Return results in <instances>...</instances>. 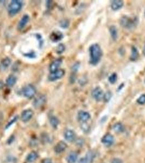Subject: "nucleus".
<instances>
[{"label": "nucleus", "instance_id": "nucleus-4", "mask_svg": "<svg viewBox=\"0 0 145 163\" xmlns=\"http://www.w3.org/2000/svg\"><path fill=\"white\" fill-rule=\"evenodd\" d=\"M36 93V89L35 87L29 84L22 90V94L24 95V96L27 98V99H32L33 97Z\"/></svg>", "mask_w": 145, "mask_h": 163}, {"label": "nucleus", "instance_id": "nucleus-30", "mask_svg": "<svg viewBox=\"0 0 145 163\" xmlns=\"http://www.w3.org/2000/svg\"><path fill=\"white\" fill-rule=\"evenodd\" d=\"M137 103L139 104H145V94H142L137 99Z\"/></svg>", "mask_w": 145, "mask_h": 163}, {"label": "nucleus", "instance_id": "nucleus-3", "mask_svg": "<svg viewBox=\"0 0 145 163\" xmlns=\"http://www.w3.org/2000/svg\"><path fill=\"white\" fill-rule=\"evenodd\" d=\"M22 7V2L19 0H13L8 5V13L10 16H14L18 13Z\"/></svg>", "mask_w": 145, "mask_h": 163}, {"label": "nucleus", "instance_id": "nucleus-23", "mask_svg": "<svg viewBox=\"0 0 145 163\" xmlns=\"http://www.w3.org/2000/svg\"><path fill=\"white\" fill-rule=\"evenodd\" d=\"M50 124L54 129H56L60 124V121L57 117L51 116L50 118Z\"/></svg>", "mask_w": 145, "mask_h": 163}, {"label": "nucleus", "instance_id": "nucleus-8", "mask_svg": "<svg viewBox=\"0 0 145 163\" xmlns=\"http://www.w3.org/2000/svg\"><path fill=\"white\" fill-rule=\"evenodd\" d=\"M33 114H34V113L32 110L30 109H26L25 110H24L21 113V120L24 122H27L29 121L32 118Z\"/></svg>", "mask_w": 145, "mask_h": 163}, {"label": "nucleus", "instance_id": "nucleus-40", "mask_svg": "<svg viewBox=\"0 0 145 163\" xmlns=\"http://www.w3.org/2000/svg\"></svg>", "mask_w": 145, "mask_h": 163}, {"label": "nucleus", "instance_id": "nucleus-7", "mask_svg": "<svg viewBox=\"0 0 145 163\" xmlns=\"http://www.w3.org/2000/svg\"><path fill=\"white\" fill-rule=\"evenodd\" d=\"M46 102V97L44 95H41L35 98L33 101V105L35 108H40L45 104Z\"/></svg>", "mask_w": 145, "mask_h": 163}, {"label": "nucleus", "instance_id": "nucleus-39", "mask_svg": "<svg viewBox=\"0 0 145 163\" xmlns=\"http://www.w3.org/2000/svg\"><path fill=\"white\" fill-rule=\"evenodd\" d=\"M142 53L144 54V55L145 57V43L144 44V47H143V50H142Z\"/></svg>", "mask_w": 145, "mask_h": 163}, {"label": "nucleus", "instance_id": "nucleus-24", "mask_svg": "<svg viewBox=\"0 0 145 163\" xmlns=\"http://www.w3.org/2000/svg\"><path fill=\"white\" fill-rule=\"evenodd\" d=\"M114 130L117 133H121L124 131V126L120 123H116L113 127Z\"/></svg>", "mask_w": 145, "mask_h": 163}, {"label": "nucleus", "instance_id": "nucleus-16", "mask_svg": "<svg viewBox=\"0 0 145 163\" xmlns=\"http://www.w3.org/2000/svg\"><path fill=\"white\" fill-rule=\"evenodd\" d=\"M64 137L66 140L69 142L73 141L75 139V134L72 130H67L64 134Z\"/></svg>", "mask_w": 145, "mask_h": 163}, {"label": "nucleus", "instance_id": "nucleus-18", "mask_svg": "<svg viewBox=\"0 0 145 163\" xmlns=\"http://www.w3.org/2000/svg\"><path fill=\"white\" fill-rule=\"evenodd\" d=\"M38 157V153L35 151H32L27 155L26 157V160L29 163H33L37 159Z\"/></svg>", "mask_w": 145, "mask_h": 163}, {"label": "nucleus", "instance_id": "nucleus-26", "mask_svg": "<svg viewBox=\"0 0 145 163\" xmlns=\"http://www.w3.org/2000/svg\"><path fill=\"white\" fill-rule=\"evenodd\" d=\"M95 157V153L93 151H90L87 154L86 157V159H87L88 162L91 163Z\"/></svg>", "mask_w": 145, "mask_h": 163}, {"label": "nucleus", "instance_id": "nucleus-34", "mask_svg": "<svg viewBox=\"0 0 145 163\" xmlns=\"http://www.w3.org/2000/svg\"><path fill=\"white\" fill-rule=\"evenodd\" d=\"M111 163H123V161L120 159H119V158H115L114 159L112 162H111Z\"/></svg>", "mask_w": 145, "mask_h": 163}, {"label": "nucleus", "instance_id": "nucleus-12", "mask_svg": "<svg viewBox=\"0 0 145 163\" xmlns=\"http://www.w3.org/2000/svg\"><path fill=\"white\" fill-rule=\"evenodd\" d=\"M63 35L59 31L52 32L50 36V40L54 43L60 41L63 39Z\"/></svg>", "mask_w": 145, "mask_h": 163}, {"label": "nucleus", "instance_id": "nucleus-9", "mask_svg": "<svg viewBox=\"0 0 145 163\" xmlns=\"http://www.w3.org/2000/svg\"><path fill=\"white\" fill-rule=\"evenodd\" d=\"M67 147V143L63 141H60L55 145L54 151L55 153L60 154L63 152L66 149Z\"/></svg>", "mask_w": 145, "mask_h": 163}, {"label": "nucleus", "instance_id": "nucleus-38", "mask_svg": "<svg viewBox=\"0 0 145 163\" xmlns=\"http://www.w3.org/2000/svg\"><path fill=\"white\" fill-rule=\"evenodd\" d=\"M124 85H125V84H123V83L120 84V85L118 87V89H118L117 91H120V90H122V88L124 87Z\"/></svg>", "mask_w": 145, "mask_h": 163}, {"label": "nucleus", "instance_id": "nucleus-2", "mask_svg": "<svg viewBox=\"0 0 145 163\" xmlns=\"http://www.w3.org/2000/svg\"><path fill=\"white\" fill-rule=\"evenodd\" d=\"M120 23L122 27L130 30L136 26L138 24V19L136 18H132L125 15L120 18Z\"/></svg>", "mask_w": 145, "mask_h": 163}, {"label": "nucleus", "instance_id": "nucleus-15", "mask_svg": "<svg viewBox=\"0 0 145 163\" xmlns=\"http://www.w3.org/2000/svg\"><path fill=\"white\" fill-rule=\"evenodd\" d=\"M30 20V16L28 15H24L21 19L19 24L18 26V28L19 30H23L25 26L27 24Z\"/></svg>", "mask_w": 145, "mask_h": 163}, {"label": "nucleus", "instance_id": "nucleus-1", "mask_svg": "<svg viewBox=\"0 0 145 163\" xmlns=\"http://www.w3.org/2000/svg\"><path fill=\"white\" fill-rule=\"evenodd\" d=\"M90 63L92 65L98 64L103 55V52L99 45H92L89 48Z\"/></svg>", "mask_w": 145, "mask_h": 163}, {"label": "nucleus", "instance_id": "nucleus-13", "mask_svg": "<svg viewBox=\"0 0 145 163\" xmlns=\"http://www.w3.org/2000/svg\"><path fill=\"white\" fill-rule=\"evenodd\" d=\"M78 118L81 122H86L91 118V115L87 112L81 110L78 113Z\"/></svg>", "mask_w": 145, "mask_h": 163}, {"label": "nucleus", "instance_id": "nucleus-31", "mask_svg": "<svg viewBox=\"0 0 145 163\" xmlns=\"http://www.w3.org/2000/svg\"><path fill=\"white\" fill-rule=\"evenodd\" d=\"M69 26V22L67 20H62L60 23V26L63 28H67Z\"/></svg>", "mask_w": 145, "mask_h": 163}, {"label": "nucleus", "instance_id": "nucleus-35", "mask_svg": "<svg viewBox=\"0 0 145 163\" xmlns=\"http://www.w3.org/2000/svg\"><path fill=\"white\" fill-rule=\"evenodd\" d=\"M26 57L30 58H35V54L34 52H32V53H27L25 55Z\"/></svg>", "mask_w": 145, "mask_h": 163}, {"label": "nucleus", "instance_id": "nucleus-5", "mask_svg": "<svg viewBox=\"0 0 145 163\" xmlns=\"http://www.w3.org/2000/svg\"><path fill=\"white\" fill-rule=\"evenodd\" d=\"M65 74V71L62 69H59L57 71L51 72L49 76L48 79L51 82H54L62 78Z\"/></svg>", "mask_w": 145, "mask_h": 163}, {"label": "nucleus", "instance_id": "nucleus-33", "mask_svg": "<svg viewBox=\"0 0 145 163\" xmlns=\"http://www.w3.org/2000/svg\"><path fill=\"white\" fill-rule=\"evenodd\" d=\"M79 67H80V64L79 63H75L72 68L73 71L74 72H76L78 71V70L79 69Z\"/></svg>", "mask_w": 145, "mask_h": 163}, {"label": "nucleus", "instance_id": "nucleus-14", "mask_svg": "<svg viewBox=\"0 0 145 163\" xmlns=\"http://www.w3.org/2000/svg\"><path fill=\"white\" fill-rule=\"evenodd\" d=\"M124 5V2L121 0H115L112 1L111 3V8L114 11L120 10Z\"/></svg>", "mask_w": 145, "mask_h": 163}, {"label": "nucleus", "instance_id": "nucleus-41", "mask_svg": "<svg viewBox=\"0 0 145 163\" xmlns=\"http://www.w3.org/2000/svg\"></svg>", "mask_w": 145, "mask_h": 163}, {"label": "nucleus", "instance_id": "nucleus-11", "mask_svg": "<svg viewBox=\"0 0 145 163\" xmlns=\"http://www.w3.org/2000/svg\"><path fill=\"white\" fill-rule=\"evenodd\" d=\"M114 137L110 134H106L101 139V142L106 146H111L112 143H114Z\"/></svg>", "mask_w": 145, "mask_h": 163}, {"label": "nucleus", "instance_id": "nucleus-17", "mask_svg": "<svg viewBox=\"0 0 145 163\" xmlns=\"http://www.w3.org/2000/svg\"><path fill=\"white\" fill-rule=\"evenodd\" d=\"M11 64V60L9 58H5L0 63V69L1 70H5L7 69Z\"/></svg>", "mask_w": 145, "mask_h": 163}, {"label": "nucleus", "instance_id": "nucleus-32", "mask_svg": "<svg viewBox=\"0 0 145 163\" xmlns=\"http://www.w3.org/2000/svg\"><path fill=\"white\" fill-rule=\"evenodd\" d=\"M18 116H15L13 119H12L10 121V122H8V123L7 124V126H6V127H5V129H8L9 127H10V126H11L12 124H13L15 123V122L16 121V120H18Z\"/></svg>", "mask_w": 145, "mask_h": 163}, {"label": "nucleus", "instance_id": "nucleus-37", "mask_svg": "<svg viewBox=\"0 0 145 163\" xmlns=\"http://www.w3.org/2000/svg\"><path fill=\"white\" fill-rule=\"evenodd\" d=\"M88 162L87 160V159H86V158H81L79 160V163H87Z\"/></svg>", "mask_w": 145, "mask_h": 163}, {"label": "nucleus", "instance_id": "nucleus-22", "mask_svg": "<svg viewBox=\"0 0 145 163\" xmlns=\"http://www.w3.org/2000/svg\"><path fill=\"white\" fill-rule=\"evenodd\" d=\"M78 159V154L76 152H72L69 154L67 157V162L68 163H75Z\"/></svg>", "mask_w": 145, "mask_h": 163}, {"label": "nucleus", "instance_id": "nucleus-36", "mask_svg": "<svg viewBox=\"0 0 145 163\" xmlns=\"http://www.w3.org/2000/svg\"><path fill=\"white\" fill-rule=\"evenodd\" d=\"M42 163H52V162L50 158H45L42 161Z\"/></svg>", "mask_w": 145, "mask_h": 163}, {"label": "nucleus", "instance_id": "nucleus-28", "mask_svg": "<svg viewBox=\"0 0 145 163\" xmlns=\"http://www.w3.org/2000/svg\"><path fill=\"white\" fill-rule=\"evenodd\" d=\"M112 97V93L110 91H107L105 94L104 95V97H103V99L104 101L105 102H108L110 100V99Z\"/></svg>", "mask_w": 145, "mask_h": 163}, {"label": "nucleus", "instance_id": "nucleus-19", "mask_svg": "<svg viewBox=\"0 0 145 163\" xmlns=\"http://www.w3.org/2000/svg\"><path fill=\"white\" fill-rule=\"evenodd\" d=\"M109 32L111 38L114 41H116L118 38V32L116 27L115 26H111L109 28Z\"/></svg>", "mask_w": 145, "mask_h": 163}, {"label": "nucleus", "instance_id": "nucleus-20", "mask_svg": "<svg viewBox=\"0 0 145 163\" xmlns=\"http://www.w3.org/2000/svg\"><path fill=\"white\" fill-rule=\"evenodd\" d=\"M139 54L138 49L134 46H133L131 47V55H130V60L133 62L136 61L139 57Z\"/></svg>", "mask_w": 145, "mask_h": 163}, {"label": "nucleus", "instance_id": "nucleus-6", "mask_svg": "<svg viewBox=\"0 0 145 163\" xmlns=\"http://www.w3.org/2000/svg\"><path fill=\"white\" fill-rule=\"evenodd\" d=\"M104 95L103 90L99 87H96L92 91V96L97 101H100L103 99Z\"/></svg>", "mask_w": 145, "mask_h": 163}, {"label": "nucleus", "instance_id": "nucleus-29", "mask_svg": "<svg viewBox=\"0 0 145 163\" xmlns=\"http://www.w3.org/2000/svg\"><path fill=\"white\" fill-rule=\"evenodd\" d=\"M81 128L84 132H87L90 129V126L86 122H82L81 124Z\"/></svg>", "mask_w": 145, "mask_h": 163}, {"label": "nucleus", "instance_id": "nucleus-27", "mask_svg": "<svg viewBox=\"0 0 145 163\" xmlns=\"http://www.w3.org/2000/svg\"><path fill=\"white\" fill-rule=\"evenodd\" d=\"M65 46L63 44H60L59 45V46H57V49H56V53L57 54H62L65 50Z\"/></svg>", "mask_w": 145, "mask_h": 163}, {"label": "nucleus", "instance_id": "nucleus-21", "mask_svg": "<svg viewBox=\"0 0 145 163\" xmlns=\"http://www.w3.org/2000/svg\"><path fill=\"white\" fill-rule=\"evenodd\" d=\"M17 78L14 75H10L6 79V84L9 87H12L15 85Z\"/></svg>", "mask_w": 145, "mask_h": 163}, {"label": "nucleus", "instance_id": "nucleus-25", "mask_svg": "<svg viewBox=\"0 0 145 163\" xmlns=\"http://www.w3.org/2000/svg\"><path fill=\"white\" fill-rule=\"evenodd\" d=\"M109 82L111 84H114L116 83L117 80V74L116 73H113L109 77Z\"/></svg>", "mask_w": 145, "mask_h": 163}, {"label": "nucleus", "instance_id": "nucleus-10", "mask_svg": "<svg viewBox=\"0 0 145 163\" xmlns=\"http://www.w3.org/2000/svg\"><path fill=\"white\" fill-rule=\"evenodd\" d=\"M62 63V59H57L53 61L49 66V70H50V73L54 72L59 70V67L60 66Z\"/></svg>", "mask_w": 145, "mask_h": 163}]
</instances>
